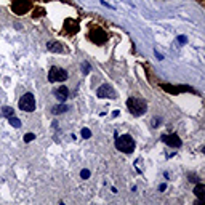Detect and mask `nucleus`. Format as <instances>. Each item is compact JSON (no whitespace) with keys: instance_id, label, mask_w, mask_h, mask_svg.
I'll return each mask as SVG.
<instances>
[{"instance_id":"8","label":"nucleus","mask_w":205,"mask_h":205,"mask_svg":"<svg viewBox=\"0 0 205 205\" xmlns=\"http://www.w3.org/2000/svg\"><path fill=\"white\" fill-rule=\"evenodd\" d=\"M160 140H162L167 146H171V147H181V144H183V141L179 140L178 135H164Z\"/></svg>"},{"instance_id":"23","label":"nucleus","mask_w":205,"mask_h":205,"mask_svg":"<svg viewBox=\"0 0 205 205\" xmlns=\"http://www.w3.org/2000/svg\"><path fill=\"white\" fill-rule=\"evenodd\" d=\"M160 122H162V119H160V117H157V119H154V120H152V127H157Z\"/></svg>"},{"instance_id":"3","label":"nucleus","mask_w":205,"mask_h":205,"mask_svg":"<svg viewBox=\"0 0 205 205\" xmlns=\"http://www.w3.org/2000/svg\"><path fill=\"white\" fill-rule=\"evenodd\" d=\"M19 109L24 111V112H32L35 109V98L32 93H26L23 95L19 99Z\"/></svg>"},{"instance_id":"7","label":"nucleus","mask_w":205,"mask_h":205,"mask_svg":"<svg viewBox=\"0 0 205 205\" xmlns=\"http://www.w3.org/2000/svg\"><path fill=\"white\" fill-rule=\"evenodd\" d=\"M90 39L95 42L96 45H103V43L108 40V35H106V32H104L103 29H95V30L90 32Z\"/></svg>"},{"instance_id":"18","label":"nucleus","mask_w":205,"mask_h":205,"mask_svg":"<svg viewBox=\"0 0 205 205\" xmlns=\"http://www.w3.org/2000/svg\"><path fill=\"white\" fill-rule=\"evenodd\" d=\"M35 140V135L34 133H26L24 135V141L26 143H30V141H34Z\"/></svg>"},{"instance_id":"5","label":"nucleus","mask_w":205,"mask_h":205,"mask_svg":"<svg viewBox=\"0 0 205 205\" xmlns=\"http://www.w3.org/2000/svg\"><path fill=\"white\" fill-rule=\"evenodd\" d=\"M30 7H32V5H30L29 0H15L13 2V13L24 15L30 10Z\"/></svg>"},{"instance_id":"14","label":"nucleus","mask_w":205,"mask_h":205,"mask_svg":"<svg viewBox=\"0 0 205 205\" xmlns=\"http://www.w3.org/2000/svg\"><path fill=\"white\" fill-rule=\"evenodd\" d=\"M2 114L7 117V119H10V117L15 115V111H13V108H10V106H3L2 108Z\"/></svg>"},{"instance_id":"9","label":"nucleus","mask_w":205,"mask_h":205,"mask_svg":"<svg viewBox=\"0 0 205 205\" xmlns=\"http://www.w3.org/2000/svg\"><path fill=\"white\" fill-rule=\"evenodd\" d=\"M55 96H56L58 101L64 103L66 99H67V96H69V90H67L66 87H59V88L55 90Z\"/></svg>"},{"instance_id":"20","label":"nucleus","mask_w":205,"mask_h":205,"mask_svg":"<svg viewBox=\"0 0 205 205\" xmlns=\"http://www.w3.org/2000/svg\"><path fill=\"white\" fill-rule=\"evenodd\" d=\"M178 43H181V45L188 43V37H186V35H179V37H178Z\"/></svg>"},{"instance_id":"6","label":"nucleus","mask_w":205,"mask_h":205,"mask_svg":"<svg viewBox=\"0 0 205 205\" xmlns=\"http://www.w3.org/2000/svg\"><path fill=\"white\" fill-rule=\"evenodd\" d=\"M96 95H98V98H111V99L117 98L115 90H114L111 85H108V83H104V85L99 87L98 91H96Z\"/></svg>"},{"instance_id":"11","label":"nucleus","mask_w":205,"mask_h":205,"mask_svg":"<svg viewBox=\"0 0 205 205\" xmlns=\"http://www.w3.org/2000/svg\"><path fill=\"white\" fill-rule=\"evenodd\" d=\"M194 194L199 200H205V184L203 183H197L196 189H194Z\"/></svg>"},{"instance_id":"25","label":"nucleus","mask_w":205,"mask_h":205,"mask_svg":"<svg viewBox=\"0 0 205 205\" xmlns=\"http://www.w3.org/2000/svg\"><path fill=\"white\" fill-rule=\"evenodd\" d=\"M165 188H167V184H160L159 189H160V191H165Z\"/></svg>"},{"instance_id":"10","label":"nucleus","mask_w":205,"mask_h":205,"mask_svg":"<svg viewBox=\"0 0 205 205\" xmlns=\"http://www.w3.org/2000/svg\"><path fill=\"white\" fill-rule=\"evenodd\" d=\"M47 48L50 50V51H53V53H64L66 51V48L61 45L59 42H48L47 43Z\"/></svg>"},{"instance_id":"22","label":"nucleus","mask_w":205,"mask_h":205,"mask_svg":"<svg viewBox=\"0 0 205 205\" xmlns=\"http://www.w3.org/2000/svg\"><path fill=\"white\" fill-rule=\"evenodd\" d=\"M189 181L191 183H199V178L196 175H189Z\"/></svg>"},{"instance_id":"4","label":"nucleus","mask_w":205,"mask_h":205,"mask_svg":"<svg viewBox=\"0 0 205 205\" xmlns=\"http://www.w3.org/2000/svg\"><path fill=\"white\" fill-rule=\"evenodd\" d=\"M67 79V72L64 71V69H61V67H51L50 69V72H48V80L51 83H55V82H64V80Z\"/></svg>"},{"instance_id":"12","label":"nucleus","mask_w":205,"mask_h":205,"mask_svg":"<svg viewBox=\"0 0 205 205\" xmlns=\"http://www.w3.org/2000/svg\"><path fill=\"white\" fill-rule=\"evenodd\" d=\"M67 109H69V108H67L64 103H61V104H56V106H53V108H51V114L58 115V114H61V112H66Z\"/></svg>"},{"instance_id":"15","label":"nucleus","mask_w":205,"mask_h":205,"mask_svg":"<svg viewBox=\"0 0 205 205\" xmlns=\"http://www.w3.org/2000/svg\"><path fill=\"white\" fill-rule=\"evenodd\" d=\"M165 91H168V93H179V91H184L183 88H176V87H171V85H160Z\"/></svg>"},{"instance_id":"2","label":"nucleus","mask_w":205,"mask_h":205,"mask_svg":"<svg viewBox=\"0 0 205 205\" xmlns=\"http://www.w3.org/2000/svg\"><path fill=\"white\" fill-rule=\"evenodd\" d=\"M127 108L133 115H141L147 111V104L144 99H138V98H128L127 99Z\"/></svg>"},{"instance_id":"1","label":"nucleus","mask_w":205,"mask_h":205,"mask_svg":"<svg viewBox=\"0 0 205 205\" xmlns=\"http://www.w3.org/2000/svg\"><path fill=\"white\" fill-rule=\"evenodd\" d=\"M115 147L120 152L130 154L135 151V141L130 135H122V136H115Z\"/></svg>"},{"instance_id":"16","label":"nucleus","mask_w":205,"mask_h":205,"mask_svg":"<svg viewBox=\"0 0 205 205\" xmlns=\"http://www.w3.org/2000/svg\"><path fill=\"white\" fill-rule=\"evenodd\" d=\"M8 122H10V125H11V127H15V128H19V127H21V120H19V119H16L15 115H13V117H10Z\"/></svg>"},{"instance_id":"21","label":"nucleus","mask_w":205,"mask_h":205,"mask_svg":"<svg viewBox=\"0 0 205 205\" xmlns=\"http://www.w3.org/2000/svg\"><path fill=\"white\" fill-rule=\"evenodd\" d=\"M82 71H83V74H88L90 72V64L88 63H82Z\"/></svg>"},{"instance_id":"17","label":"nucleus","mask_w":205,"mask_h":205,"mask_svg":"<svg viewBox=\"0 0 205 205\" xmlns=\"http://www.w3.org/2000/svg\"><path fill=\"white\" fill-rule=\"evenodd\" d=\"M80 135H82V138H83V140H88L90 136H91V132H90L88 128H82V132H80Z\"/></svg>"},{"instance_id":"24","label":"nucleus","mask_w":205,"mask_h":205,"mask_svg":"<svg viewBox=\"0 0 205 205\" xmlns=\"http://www.w3.org/2000/svg\"><path fill=\"white\" fill-rule=\"evenodd\" d=\"M112 115H114V117H117V115H120V111H114V112H112Z\"/></svg>"},{"instance_id":"19","label":"nucleus","mask_w":205,"mask_h":205,"mask_svg":"<svg viewBox=\"0 0 205 205\" xmlns=\"http://www.w3.org/2000/svg\"><path fill=\"white\" fill-rule=\"evenodd\" d=\"M80 176H82V179H87V178H90V170H82L80 171Z\"/></svg>"},{"instance_id":"13","label":"nucleus","mask_w":205,"mask_h":205,"mask_svg":"<svg viewBox=\"0 0 205 205\" xmlns=\"http://www.w3.org/2000/svg\"><path fill=\"white\" fill-rule=\"evenodd\" d=\"M64 26H66V29L69 30V32H74V30H77V29H79L77 21H74V19H66Z\"/></svg>"}]
</instances>
